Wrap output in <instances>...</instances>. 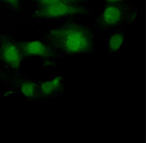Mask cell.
Masks as SVG:
<instances>
[{
    "label": "cell",
    "instance_id": "cell-8",
    "mask_svg": "<svg viewBox=\"0 0 146 143\" xmlns=\"http://www.w3.org/2000/svg\"><path fill=\"white\" fill-rule=\"evenodd\" d=\"M22 91L26 96H32L35 92V84L31 82L25 83L22 86Z\"/></svg>",
    "mask_w": 146,
    "mask_h": 143
},
{
    "label": "cell",
    "instance_id": "cell-3",
    "mask_svg": "<svg viewBox=\"0 0 146 143\" xmlns=\"http://www.w3.org/2000/svg\"><path fill=\"white\" fill-rule=\"evenodd\" d=\"M1 55L4 61L14 68L19 67L21 61L20 55L17 46L9 42L2 44Z\"/></svg>",
    "mask_w": 146,
    "mask_h": 143
},
{
    "label": "cell",
    "instance_id": "cell-1",
    "mask_svg": "<svg viewBox=\"0 0 146 143\" xmlns=\"http://www.w3.org/2000/svg\"><path fill=\"white\" fill-rule=\"evenodd\" d=\"M48 37L54 45L69 54L88 52L93 44L90 32L83 26L76 23L52 30Z\"/></svg>",
    "mask_w": 146,
    "mask_h": 143
},
{
    "label": "cell",
    "instance_id": "cell-10",
    "mask_svg": "<svg viewBox=\"0 0 146 143\" xmlns=\"http://www.w3.org/2000/svg\"><path fill=\"white\" fill-rule=\"evenodd\" d=\"M10 5L15 7H17L19 5V0H5Z\"/></svg>",
    "mask_w": 146,
    "mask_h": 143
},
{
    "label": "cell",
    "instance_id": "cell-2",
    "mask_svg": "<svg viewBox=\"0 0 146 143\" xmlns=\"http://www.w3.org/2000/svg\"><path fill=\"white\" fill-rule=\"evenodd\" d=\"M86 9L72 3L59 2L42 7L37 15L42 18H58L86 13Z\"/></svg>",
    "mask_w": 146,
    "mask_h": 143
},
{
    "label": "cell",
    "instance_id": "cell-4",
    "mask_svg": "<svg viewBox=\"0 0 146 143\" xmlns=\"http://www.w3.org/2000/svg\"><path fill=\"white\" fill-rule=\"evenodd\" d=\"M21 49L27 55H38L48 57L51 51L45 44L39 41H29L22 44Z\"/></svg>",
    "mask_w": 146,
    "mask_h": 143
},
{
    "label": "cell",
    "instance_id": "cell-5",
    "mask_svg": "<svg viewBox=\"0 0 146 143\" xmlns=\"http://www.w3.org/2000/svg\"><path fill=\"white\" fill-rule=\"evenodd\" d=\"M122 15V12L119 8L115 6H108L102 13V20L105 25H113L119 22Z\"/></svg>",
    "mask_w": 146,
    "mask_h": 143
},
{
    "label": "cell",
    "instance_id": "cell-6",
    "mask_svg": "<svg viewBox=\"0 0 146 143\" xmlns=\"http://www.w3.org/2000/svg\"><path fill=\"white\" fill-rule=\"evenodd\" d=\"M62 82V78L58 77L52 80L43 83L41 86L42 92L47 95L51 94L58 90Z\"/></svg>",
    "mask_w": 146,
    "mask_h": 143
},
{
    "label": "cell",
    "instance_id": "cell-11",
    "mask_svg": "<svg viewBox=\"0 0 146 143\" xmlns=\"http://www.w3.org/2000/svg\"><path fill=\"white\" fill-rule=\"evenodd\" d=\"M106 1H108L110 2H118L120 1H122V0H106Z\"/></svg>",
    "mask_w": 146,
    "mask_h": 143
},
{
    "label": "cell",
    "instance_id": "cell-9",
    "mask_svg": "<svg viewBox=\"0 0 146 143\" xmlns=\"http://www.w3.org/2000/svg\"><path fill=\"white\" fill-rule=\"evenodd\" d=\"M41 5L43 6L50 5L56 3L62 2L66 3H73L80 2L85 1L89 0H36Z\"/></svg>",
    "mask_w": 146,
    "mask_h": 143
},
{
    "label": "cell",
    "instance_id": "cell-7",
    "mask_svg": "<svg viewBox=\"0 0 146 143\" xmlns=\"http://www.w3.org/2000/svg\"><path fill=\"white\" fill-rule=\"evenodd\" d=\"M124 40V36L121 33H116L110 38L108 49L111 52H116L120 49Z\"/></svg>",
    "mask_w": 146,
    "mask_h": 143
}]
</instances>
